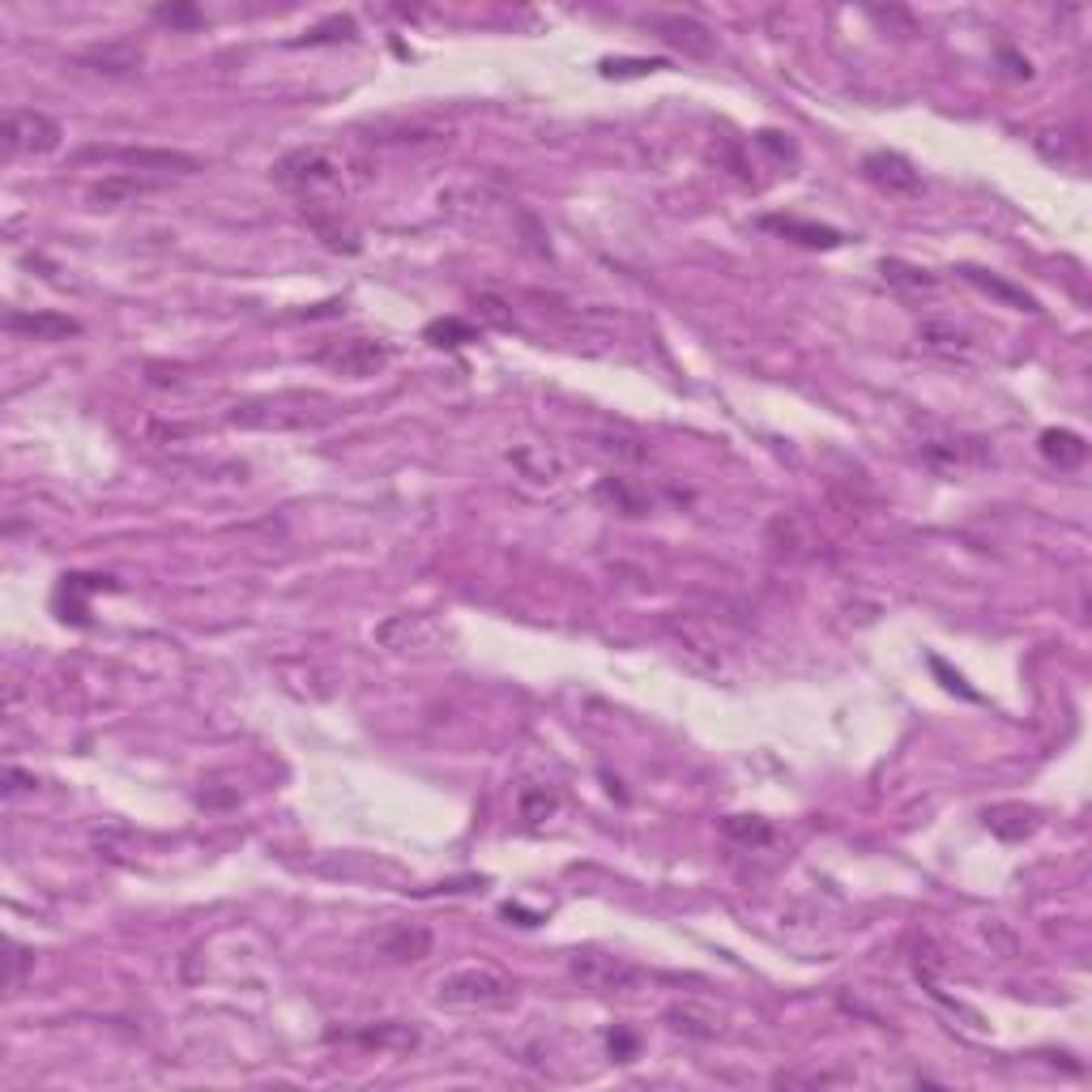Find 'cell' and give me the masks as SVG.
I'll use <instances>...</instances> for the list:
<instances>
[{
	"instance_id": "obj_4",
	"label": "cell",
	"mask_w": 1092,
	"mask_h": 1092,
	"mask_svg": "<svg viewBox=\"0 0 1092 1092\" xmlns=\"http://www.w3.org/2000/svg\"><path fill=\"white\" fill-rule=\"evenodd\" d=\"M60 124L43 112H30V108H13L4 116V150L9 154H52L60 145Z\"/></svg>"
},
{
	"instance_id": "obj_1",
	"label": "cell",
	"mask_w": 1092,
	"mask_h": 1092,
	"mask_svg": "<svg viewBox=\"0 0 1092 1092\" xmlns=\"http://www.w3.org/2000/svg\"><path fill=\"white\" fill-rule=\"evenodd\" d=\"M436 998L444 1007H462V1011H499V1007H512L516 985H512V977H504L491 965H466V969L444 973L436 981Z\"/></svg>"
},
{
	"instance_id": "obj_14",
	"label": "cell",
	"mask_w": 1092,
	"mask_h": 1092,
	"mask_svg": "<svg viewBox=\"0 0 1092 1092\" xmlns=\"http://www.w3.org/2000/svg\"><path fill=\"white\" fill-rule=\"evenodd\" d=\"M918 338H922L926 351H935V355H944V359H969L973 355L969 334H961V329H952V325H939V321H926V325L918 329Z\"/></svg>"
},
{
	"instance_id": "obj_16",
	"label": "cell",
	"mask_w": 1092,
	"mask_h": 1092,
	"mask_svg": "<svg viewBox=\"0 0 1092 1092\" xmlns=\"http://www.w3.org/2000/svg\"><path fill=\"white\" fill-rule=\"evenodd\" d=\"M965 278H969L977 290L1003 299L1007 308H1020V312H1033V308H1037L1033 295H1024V290H1016V286H1007V282H998V278H990V273H981V269H965Z\"/></svg>"
},
{
	"instance_id": "obj_17",
	"label": "cell",
	"mask_w": 1092,
	"mask_h": 1092,
	"mask_svg": "<svg viewBox=\"0 0 1092 1092\" xmlns=\"http://www.w3.org/2000/svg\"><path fill=\"white\" fill-rule=\"evenodd\" d=\"M883 278L896 286V290H909V295H922V290H935V278L926 269H913L905 260H883Z\"/></svg>"
},
{
	"instance_id": "obj_26",
	"label": "cell",
	"mask_w": 1092,
	"mask_h": 1092,
	"mask_svg": "<svg viewBox=\"0 0 1092 1092\" xmlns=\"http://www.w3.org/2000/svg\"><path fill=\"white\" fill-rule=\"evenodd\" d=\"M610 1054L632 1059V1054H636V1037H627V1033H610Z\"/></svg>"
},
{
	"instance_id": "obj_22",
	"label": "cell",
	"mask_w": 1092,
	"mask_h": 1092,
	"mask_svg": "<svg viewBox=\"0 0 1092 1092\" xmlns=\"http://www.w3.org/2000/svg\"><path fill=\"white\" fill-rule=\"evenodd\" d=\"M351 34H355V22H351V17H329V22L316 26L303 43H334V39H351Z\"/></svg>"
},
{
	"instance_id": "obj_7",
	"label": "cell",
	"mask_w": 1092,
	"mask_h": 1092,
	"mask_svg": "<svg viewBox=\"0 0 1092 1092\" xmlns=\"http://www.w3.org/2000/svg\"><path fill=\"white\" fill-rule=\"evenodd\" d=\"M670 47H679L683 56H713V47H718V34L705 26V22H696V17H683V13H649L644 17Z\"/></svg>"
},
{
	"instance_id": "obj_12",
	"label": "cell",
	"mask_w": 1092,
	"mask_h": 1092,
	"mask_svg": "<svg viewBox=\"0 0 1092 1092\" xmlns=\"http://www.w3.org/2000/svg\"><path fill=\"white\" fill-rule=\"evenodd\" d=\"M380 952L388 961H423L431 952V935L423 926H388L380 939Z\"/></svg>"
},
{
	"instance_id": "obj_10",
	"label": "cell",
	"mask_w": 1092,
	"mask_h": 1092,
	"mask_svg": "<svg viewBox=\"0 0 1092 1092\" xmlns=\"http://www.w3.org/2000/svg\"><path fill=\"white\" fill-rule=\"evenodd\" d=\"M4 329H9V334H30V338H43V342L82 334V325H77L73 316H56V312H9V316H4Z\"/></svg>"
},
{
	"instance_id": "obj_13",
	"label": "cell",
	"mask_w": 1092,
	"mask_h": 1092,
	"mask_svg": "<svg viewBox=\"0 0 1092 1092\" xmlns=\"http://www.w3.org/2000/svg\"><path fill=\"white\" fill-rule=\"evenodd\" d=\"M1041 453H1046L1059 470H1076V466H1084L1089 444H1084V436L1059 427V431H1041Z\"/></svg>"
},
{
	"instance_id": "obj_20",
	"label": "cell",
	"mask_w": 1092,
	"mask_h": 1092,
	"mask_svg": "<svg viewBox=\"0 0 1092 1092\" xmlns=\"http://www.w3.org/2000/svg\"><path fill=\"white\" fill-rule=\"evenodd\" d=\"M355 1041L375 1046V1050H384V1046H414V1029H406V1024H375V1029L355 1033Z\"/></svg>"
},
{
	"instance_id": "obj_8",
	"label": "cell",
	"mask_w": 1092,
	"mask_h": 1092,
	"mask_svg": "<svg viewBox=\"0 0 1092 1092\" xmlns=\"http://www.w3.org/2000/svg\"><path fill=\"white\" fill-rule=\"evenodd\" d=\"M90 158H112V162H124V167H137L141 175L145 171H197L201 162L193 154H180V150H82L77 162H90Z\"/></svg>"
},
{
	"instance_id": "obj_18",
	"label": "cell",
	"mask_w": 1092,
	"mask_h": 1092,
	"mask_svg": "<svg viewBox=\"0 0 1092 1092\" xmlns=\"http://www.w3.org/2000/svg\"><path fill=\"white\" fill-rule=\"evenodd\" d=\"M423 338H427L431 346H466V342H474L479 334H474V325H466V321H457V316H444V321H431V325L423 329Z\"/></svg>"
},
{
	"instance_id": "obj_3",
	"label": "cell",
	"mask_w": 1092,
	"mask_h": 1092,
	"mask_svg": "<svg viewBox=\"0 0 1092 1092\" xmlns=\"http://www.w3.org/2000/svg\"><path fill=\"white\" fill-rule=\"evenodd\" d=\"M572 977H577L585 990H594V994H627V990L640 985L644 973L636 969V965H627L623 956L581 952V956H572Z\"/></svg>"
},
{
	"instance_id": "obj_27",
	"label": "cell",
	"mask_w": 1092,
	"mask_h": 1092,
	"mask_svg": "<svg viewBox=\"0 0 1092 1092\" xmlns=\"http://www.w3.org/2000/svg\"><path fill=\"white\" fill-rule=\"evenodd\" d=\"M22 965H26V952L13 948V956H9V985H13V990H17V981H22Z\"/></svg>"
},
{
	"instance_id": "obj_25",
	"label": "cell",
	"mask_w": 1092,
	"mask_h": 1092,
	"mask_svg": "<svg viewBox=\"0 0 1092 1092\" xmlns=\"http://www.w3.org/2000/svg\"><path fill=\"white\" fill-rule=\"evenodd\" d=\"M551 807H555L551 794H529V798H525V820H538V816H547Z\"/></svg>"
},
{
	"instance_id": "obj_6",
	"label": "cell",
	"mask_w": 1092,
	"mask_h": 1092,
	"mask_svg": "<svg viewBox=\"0 0 1092 1092\" xmlns=\"http://www.w3.org/2000/svg\"><path fill=\"white\" fill-rule=\"evenodd\" d=\"M862 171H866V180H870L875 188H883L888 197H905V201H909V197H922V175L913 171L909 158H900V154H892V150L866 154Z\"/></svg>"
},
{
	"instance_id": "obj_11",
	"label": "cell",
	"mask_w": 1092,
	"mask_h": 1092,
	"mask_svg": "<svg viewBox=\"0 0 1092 1092\" xmlns=\"http://www.w3.org/2000/svg\"><path fill=\"white\" fill-rule=\"evenodd\" d=\"M764 231H777V236H785V240L803 243V247H837L841 243V231H833V227H820V223H803V218H764L760 223Z\"/></svg>"
},
{
	"instance_id": "obj_19",
	"label": "cell",
	"mask_w": 1092,
	"mask_h": 1092,
	"mask_svg": "<svg viewBox=\"0 0 1092 1092\" xmlns=\"http://www.w3.org/2000/svg\"><path fill=\"white\" fill-rule=\"evenodd\" d=\"M726 837L729 841H742V846H768L772 841V828L755 816H729L726 820Z\"/></svg>"
},
{
	"instance_id": "obj_21",
	"label": "cell",
	"mask_w": 1092,
	"mask_h": 1092,
	"mask_svg": "<svg viewBox=\"0 0 1092 1092\" xmlns=\"http://www.w3.org/2000/svg\"><path fill=\"white\" fill-rule=\"evenodd\" d=\"M598 495H602V499H619V508H623V512H632V516H640V512H644V499L623 483V479H607V483L598 486Z\"/></svg>"
},
{
	"instance_id": "obj_9",
	"label": "cell",
	"mask_w": 1092,
	"mask_h": 1092,
	"mask_svg": "<svg viewBox=\"0 0 1092 1092\" xmlns=\"http://www.w3.org/2000/svg\"><path fill=\"white\" fill-rule=\"evenodd\" d=\"M162 180L158 175H141V171H112L103 175L95 188H90V201L95 205H124V201H137L145 193H158Z\"/></svg>"
},
{
	"instance_id": "obj_5",
	"label": "cell",
	"mask_w": 1092,
	"mask_h": 1092,
	"mask_svg": "<svg viewBox=\"0 0 1092 1092\" xmlns=\"http://www.w3.org/2000/svg\"><path fill=\"white\" fill-rule=\"evenodd\" d=\"M316 364L334 367L338 375H375L380 367L388 364V346L384 342H371V338H346V342H329L316 351Z\"/></svg>"
},
{
	"instance_id": "obj_23",
	"label": "cell",
	"mask_w": 1092,
	"mask_h": 1092,
	"mask_svg": "<svg viewBox=\"0 0 1092 1092\" xmlns=\"http://www.w3.org/2000/svg\"><path fill=\"white\" fill-rule=\"evenodd\" d=\"M154 17L167 22V26H197V22H201V9H193V4H158Z\"/></svg>"
},
{
	"instance_id": "obj_15",
	"label": "cell",
	"mask_w": 1092,
	"mask_h": 1092,
	"mask_svg": "<svg viewBox=\"0 0 1092 1092\" xmlns=\"http://www.w3.org/2000/svg\"><path fill=\"white\" fill-rule=\"evenodd\" d=\"M82 65L99 69V73H112V77H124V73H137L141 69V52L132 43H112V47H99V52H86Z\"/></svg>"
},
{
	"instance_id": "obj_24",
	"label": "cell",
	"mask_w": 1092,
	"mask_h": 1092,
	"mask_svg": "<svg viewBox=\"0 0 1092 1092\" xmlns=\"http://www.w3.org/2000/svg\"><path fill=\"white\" fill-rule=\"evenodd\" d=\"M479 312H483V321L499 325V329H508V325H512V316L504 312V303H499L495 295H479Z\"/></svg>"
},
{
	"instance_id": "obj_28",
	"label": "cell",
	"mask_w": 1092,
	"mask_h": 1092,
	"mask_svg": "<svg viewBox=\"0 0 1092 1092\" xmlns=\"http://www.w3.org/2000/svg\"><path fill=\"white\" fill-rule=\"evenodd\" d=\"M4 781H9V794H17V790H26V785H34V777H22L17 768H9L4 772Z\"/></svg>"
},
{
	"instance_id": "obj_2",
	"label": "cell",
	"mask_w": 1092,
	"mask_h": 1092,
	"mask_svg": "<svg viewBox=\"0 0 1092 1092\" xmlns=\"http://www.w3.org/2000/svg\"><path fill=\"white\" fill-rule=\"evenodd\" d=\"M273 175L286 188L303 193V197H321V193H338L342 188V158L334 150H325V145H303V150H290L273 167Z\"/></svg>"
}]
</instances>
